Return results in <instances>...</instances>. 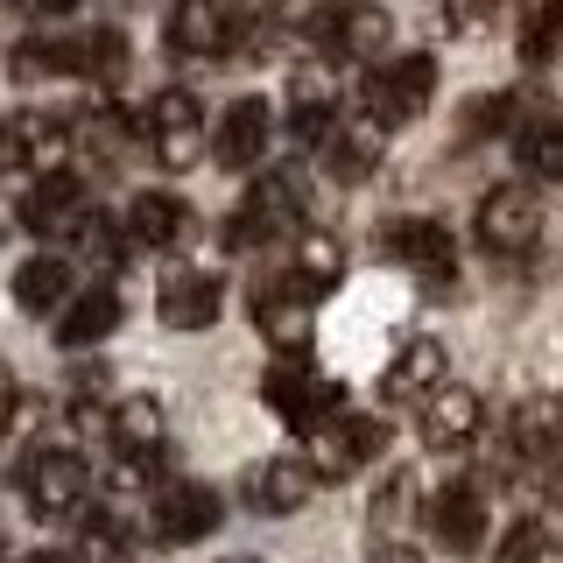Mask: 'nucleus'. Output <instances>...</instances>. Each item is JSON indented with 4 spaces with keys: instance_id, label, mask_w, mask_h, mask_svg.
I'll use <instances>...</instances> for the list:
<instances>
[{
    "instance_id": "nucleus-43",
    "label": "nucleus",
    "mask_w": 563,
    "mask_h": 563,
    "mask_svg": "<svg viewBox=\"0 0 563 563\" xmlns=\"http://www.w3.org/2000/svg\"><path fill=\"white\" fill-rule=\"evenodd\" d=\"M233 563H261V556H233Z\"/></svg>"
},
{
    "instance_id": "nucleus-31",
    "label": "nucleus",
    "mask_w": 563,
    "mask_h": 563,
    "mask_svg": "<svg viewBox=\"0 0 563 563\" xmlns=\"http://www.w3.org/2000/svg\"><path fill=\"white\" fill-rule=\"evenodd\" d=\"M78 78H92V85H120V78H128V35H120V29L78 35Z\"/></svg>"
},
{
    "instance_id": "nucleus-7",
    "label": "nucleus",
    "mask_w": 563,
    "mask_h": 563,
    "mask_svg": "<svg viewBox=\"0 0 563 563\" xmlns=\"http://www.w3.org/2000/svg\"><path fill=\"white\" fill-rule=\"evenodd\" d=\"M380 246L409 268L430 296H451V282H457V240H451V225H437V219H387L380 225Z\"/></svg>"
},
{
    "instance_id": "nucleus-15",
    "label": "nucleus",
    "mask_w": 563,
    "mask_h": 563,
    "mask_svg": "<svg viewBox=\"0 0 563 563\" xmlns=\"http://www.w3.org/2000/svg\"><path fill=\"white\" fill-rule=\"evenodd\" d=\"M163 43L176 49V57L225 64V57H233V22L219 14V0H169V14H163Z\"/></svg>"
},
{
    "instance_id": "nucleus-4",
    "label": "nucleus",
    "mask_w": 563,
    "mask_h": 563,
    "mask_svg": "<svg viewBox=\"0 0 563 563\" xmlns=\"http://www.w3.org/2000/svg\"><path fill=\"white\" fill-rule=\"evenodd\" d=\"M472 240L486 261H528L542 246V198L528 184H493L472 211Z\"/></svg>"
},
{
    "instance_id": "nucleus-34",
    "label": "nucleus",
    "mask_w": 563,
    "mask_h": 563,
    "mask_svg": "<svg viewBox=\"0 0 563 563\" xmlns=\"http://www.w3.org/2000/svg\"><path fill=\"white\" fill-rule=\"evenodd\" d=\"M409 507H416V472H409V465H395V472L380 479V493H374V536L401 528V521H409Z\"/></svg>"
},
{
    "instance_id": "nucleus-19",
    "label": "nucleus",
    "mask_w": 563,
    "mask_h": 563,
    "mask_svg": "<svg viewBox=\"0 0 563 563\" xmlns=\"http://www.w3.org/2000/svg\"><path fill=\"white\" fill-rule=\"evenodd\" d=\"M268 134H275V106L268 99H233L219 113V128H211V155H219V169H254L261 155H268Z\"/></svg>"
},
{
    "instance_id": "nucleus-30",
    "label": "nucleus",
    "mask_w": 563,
    "mask_h": 563,
    "mask_svg": "<svg viewBox=\"0 0 563 563\" xmlns=\"http://www.w3.org/2000/svg\"><path fill=\"white\" fill-rule=\"evenodd\" d=\"M303 289H339V275H345V246L331 240V233H296V268H289Z\"/></svg>"
},
{
    "instance_id": "nucleus-28",
    "label": "nucleus",
    "mask_w": 563,
    "mask_h": 563,
    "mask_svg": "<svg viewBox=\"0 0 563 563\" xmlns=\"http://www.w3.org/2000/svg\"><path fill=\"white\" fill-rule=\"evenodd\" d=\"M14 78L35 85V78H78V35H29L14 43Z\"/></svg>"
},
{
    "instance_id": "nucleus-37",
    "label": "nucleus",
    "mask_w": 563,
    "mask_h": 563,
    "mask_svg": "<svg viewBox=\"0 0 563 563\" xmlns=\"http://www.w3.org/2000/svg\"><path fill=\"white\" fill-rule=\"evenodd\" d=\"M14 416H22V387H14V374L0 366V437L14 430Z\"/></svg>"
},
{
    "instance_id": "nucleus-20",
    "label": "nucleus",
    "mask_w": 563,
    "mask_h": 563,
    "mask_svg": "<svg viewBox=\"0 0 563 563\" xmlns=\"http://www.w3.org/2000/svg\"><path fill=\"white\" fill-rule=\"evenodd\" d=\"M317 163H324L331 184H366V176L380 169V128H374V120L360 128V120L339 113V128L317 141Z\"/></svg>"
},
{
    "instance_id": "nucleus-24",
    "label": "nucleus",
    "mask_w": 563,
    "mask_h": 563,
    "mask_svg": "<svg viewBox=\"0 0 563 563\" xmlns=\"http://www.w3.org/2000/svg\"><path fill=\"white\" fill-rule=\"evenodd\" d=\"M70 261L64 254H29L22 268H14V303L35 310V317H49V310H64L70 303Z\"/></svg>"
},
{
    "instance_id": "nucleus-42",
    "label": "nucleus",
    "mask_w": 563,
    "mask_h": 563,
    "mask_svg": "<svg viewBox=\"0 0 563 563\" xmlns=\"http://www.w3.org/2000/svg\"><path fill=\"white\" fill-rule=\"evenodd\" d=\"M240 8H246V14H268V8H275V0H240Z\"/></svg>"
},
{
    "instance_id": "nucleus-27",
    "label": "nucleus",
    "mask_w": 563,
    "mask_h": 563,
    "mask_svg": "<svg viewBox=\"0 0 563 563\" xmlns=\"http://www.w3.org/2000/svg\"><path fill=\"white\" fill-rule=\"evenodd\" d=\"M70 233V254L92 261L99 275H120V261H128V219H106V211H78V219L64 225Z\"/></svg>"
},
{
    "instance_id": "nucleus-25",
    "label": "nucleus",
    "mask_w": 563,
    "mask_h": 563,
    "mask_svg": "<svg viewBox=\"0 0 563 563\" xmlns=\"http://www.w3.org/2000/svg\"><path fill=\"white\" fill-rule=\"evenodd\" d=\"M331 128H339V92H331L317 70H296V85H289V134L303 141V148H317Z\"/></svg>"
},
{
    "instance_id": "nucleus-6",
    "label": "nucleus",
    "mask_w": 563,
    "mask_h": 563,
    "mask_svg": "<svg viewBox=\"0 0 563 563\" xmlns=\"http://www.w3.org/2000/svg\"><path fill=\"white\" fill-rule=\"evenodd\" d=\"M22 500H29V515L35 521H70L85 507V486H92V465H85L78 451H64V444H43V451H29L22 457Z\"/></svg>"
},
{
    "instance_id": "nucleus-23",
    "label": "nucleus",
    "mask_w": 563,
    "mask_h": 563,
    "mask_svg": "<svg viewBox=\"0 0 563 563\" xmlns=\"http://www.w3.org/2000/svg\"><path fill=\"white\" fill-rule=\"evenodd\" d=\"M106 444L113 451H163L169 416L155 409V395H120L113 409H106Z\"/></svg>"
},
{
    "instance_id": "nucleus-38",
    "label": "nucleus",
    "mask_w": 563,
    "mask_h": 563,
    "mask_svg": "<svg viewBox=\"0 0 563 563\" xmlns=\"http://www.w3.org/2000/svg\"><path fill=\"white\" fill-rule=\"evenodd\" d=\"M8 169H29V163H22V128L0 120V176H8Z\"/></svg>"
},
{
    "instance_id": "nucleus-10",
    "label": "nucleus",
    "mask_w": 563,
    "mask_h": 563,
    "mask_svg": "<svg viewBox=\"0 0 563 563\" xmlns=\"http://www.w3.org/2000/svg\"><path fill=\"white\" fill-rule=\"evenodd\" d=\"M387 35H395V22H387V8H374V0H331L310 22V43L324 57H380Z\"/></svg>"
},
{
    "instance_id": "nucleus-22",
    "label": "nucleus",
    "mask_w": 563,
    "mask_h": 563,
    "mask_svg": "<svg viewBox=\"0 0 563 563\" xmlns=\"http://www.w3.org/2000/svg\"><path fill=\"white\" fill-rule=\"evenodd\" d=\"M120 317H128V303H120V289H113V282H99V289H78V296L64 303V317H57V339L85 352V345L113 339V331H120Z\"/></svg>"
},
{
    "instance_id": "nucleus-29",
    "label": "nucleus",
    "mask_w": 563,
    "mask_h": 563,
    "mask_svg": "<svg viewBox=\"0 0 563 563\" xmlns=\"http://www.w3.org/2000/svg\"><path fill=\"white\" fill-rule=\"evenodd\" d=\"M515 155H521V169L536 176V184H563V113L528 120L521 141H515Z\"/></svg>"
},
{
    "instance_id": "nucleus-17",
    "label": "nucleus",
    "mask_w": 563,
    "mask_h": 563,
    "mask_svg": "<svg viewBox=\"0 0 563 563\" xmlns=\"http://www.w3.org/2000/svg\"><path fill=\"white\" fill-rule=\"evenodd\" d=\"M85 211V176L78 169H43L35 184L22 190V205H14V225L22 233H43V240H57L70 219Z\"/></svg>"
},
{
    "instance_id": "nucleus-5",
    "label": "nucleus",
    "mask_w": 563,
    "mask_h": 563,
    "mask_svg": "<svg viewBox=\"0 0 563 563\" xmlns=\"http://www.w3.org/2000/svg\"><path fill=\"white\" fill-rule=\"evenodd\" d=\"M134 128H141V141H148V155L163 169H190L205 155V106H198L190 85H163V92L134 113Z\"/></svg>"
},
{
    "instance_id": "nucleus-9",
    "label": "nucleus",
    "mask_w": 563,
    "mask_h": 563,
    "mask_svg": "<svg viewBox=\"0 0 563 563\" xmlns=\"http://www.w3.org/2000/svg\"><path fill=\"white\" fill-rule=\"evenodd\" d=\"M317 457H310V472H317V486H339V479H352V472H366L374 457L387 451V422L380 416H331L324 430H317V444H310Z\"/></svg>"
},
{
    "instance_id": "nucleus-36",
    "label": "nucleus",
    "mask_w": 563,
    "mask_h": 563,
    "mask_svg": "<svg viewBox=\"0 0 563 563\" xmlns=\"http://www.w3.org/2000/svg\"><path fill=\"white\" fill-rule=\"evenodd\" d=\"M507 120H515V92H486V99H472L465 134H472V141H479V134H500Z\"/></svg>"
},
{
    "instance_id": "nucleus-3",
    "label": "nucleus",
    "mask_w": 563,
    "mask_h": 563,
    "mask_svg": "<svg viewBox=\"0 0 563 563\" xmlns=\"http://www.w3.org/2000/svg\"><path fill=\"white\" fill-rule=\"evenodd\" d=\"M360 99H366V120L387 134V128H409V120L430 113V99H437V57L430 49H401V57H387L366 70V85H360Z\"/></svg>"
},
{
    "instance_id": "nucleus-11",
    "label": "nucleus",
    "mask_w": 563,
    "mask_h": 563,
    "mask_svg": "<svg viewBox=\"0 0 563 563\" xmlns=\"http://www.w3.org/2000/svg\"><path fill=\"white\" fill-rule=\"evenodd\" d=\"M219 521H225V500L205 479H169L163 493H155V542H169V550L205 542Z\"/></svg>"
},
{
    "instance_id": "nucleus-26",
    "label": "nucleus",
    "mask_w": 563,
    "mask_h": 563,
    "mask_svg": "<svg viewBox=\"0 0 563 563\" xmlns=\"http://www.w3.org/2000/svg\"><path fill=\"white\" fill-rule=\"evenodd\" d=\"M134 556V528L120 507H78V556L70 563H128Z\"/></svg>"
},
{
    "instance_id": "nucleus-40",
    "label": "nucleus",
    "mask_w": 563,
    "mask_h": 563,
    "mask_svg": "<svg viewBox=\"0 0 563 563\" xmlns=\"http://www.w3.org/2000/svg\"><path fill=\"white\" fill-rule=\"evenodd\" d=\"M29 8H35V14H70L78 0H29Z\"/></svg>"
},
{
    "instance_id": "nucleus-21",
    "label": "nucleus",
    "mask_w": 563,
    "mask_h": 563,
    "mask_svg": "<svg viewBox=\"0 0 563 563\" xmlns=\"http://www.w3.org/2000/svg\"><path fill=\"white\" fill-rule=\"evenodd\" d=\"M437 387H444V345L437 339H401V352L380 374V395L387 401H422V395H437Z\"/></svg>"
},
{
    "instance_id": "nucleus-14",
    "label": "nucleus",
    "mask_w": 563,
    "mask_h": 563,
    "mask_svg": "<svg viewBox=\"0 0 563 563\" xmlns=\"http://www.w3.org/2000/svg\"><path fill=\"white\" fill-rule=\"evenodd\" d=\"M430 536L444 542L451 556H479L486 550V493L472 479H451L430 493Z\"/></svg>"
},
{
    "instance_id": "nucleus-2",
    "label": "nucleus",
    "mask_w": 563,
    "mask_h": 563,
    "mask_svg": "<svg viewBox=\"0 0 563 563\" xmlns=\"http://www.w3.org/2000/svg\"><path fill=\"white\" fill-rule=\"evenodd\" d=\"M261 401H268L289 430H303V437H317L331 416H345V387L331 374H317L303 352H282L268 374H261Z\"/></svg>"
},
{
    "instance_id": "nucleus-8",
    "label": "nucleus",
    "mask_w": 563,
    "mask_h": 563,
    "mask_svg": "<svg viewBox=\"0 0 563 563\" xmlns=\"http://www.w3.org/2000/svg\"><path fill=\"white\" fill-rule=\"evenodd\" d=\"M246 310H254L261 339H268L275 352H310V331H317V289H303L296 275H268V282H254Z\"/></svg>"
},
{
    "instance_id": "nucleus-18",
    "label": "nucleus",
    "mask_w": 563,
    "mask_h": 563,
    "mask_svg": "<svg viewBox=\"0 0 563 563\" xmlns=\"http://www.w3.org/2000/svg\"><path fill=\"white\" fill-rule=\"evenodd\" d=\"M225 310V282L205 275V268H176L163 289H155V317H163L169 331H211Z\"/></svg>"
},
{
    "instance_id": "nucleus-16",
    "label": "nucleus",
    "mask_w": 563,
    "mask_h": 563,
    "mask_svg": "<svg viewBox=\"0 0 563 563\" xmlns=\"http://www.w3.org/2000/svg\"><path fill=\"white\" fill-rule=\"evenodd\" d=\"M128 240L155 246V254H184L198 240V211H190V198H176V190H141L128 205Z\"/></svg>"
},
{
    "instance_id": "nucleus-13",
    "label": "nucleus",
    "mask_w": 563,
    "mask_h": 563,
    "mask_svg": "<svg viewBox=\"0 0 563 563\" xmlns=\"http://www.w3.org/2000/svg\"><path fill=\"white\" fill-rule=\"evenodd\" d=\"M416 430H422V444L444 451V457L451 451H472V444H479V430H486V401L472 395V387L444 380L437 395H422V422H416Z\"/></svg>"
},
{
    "instance_id": "nucleus-41",
    "label": "nucleus",
    "mask_w": 563,
    "mask_h": 563,
    "mask_svg": "<svg viewBox=\"0 0 563 563\" xmlns=\"http://www.w3.org/2000/svg\"><path fill=\"white\" fill-rule=\"evenodd\" d=\"M22 563H70V556H57V550H29Z\"/></svg>"
},
{
    "instance_id": "nucleus-32",
    "label": "nucleus",
    "mask_w": 563,
    "mask_h": 563,
    "mask_svg": "<svg viewBox=\"0 0 563 563\" xmlns=\"http://www.w3.org/2000/svg\"><path fill=\"white\" fill-rule=\"evenodd\" d=\"M550 556H556V521H542V515H521L500 536V550H493V563H550Z\"/></svg>"
},
{
    "instance_id": "nucleus-35",
    "label": "nucleus",
    "mask_w": 563,
    "mask_h": 563,
    "mask_svg": "<svg viewBox=\"0 0 563 563\" xmlns=\"http://www.w3.org/2000/svg\"><path fill=\"white\" fill-rule=\"evenodd\" d=\"M163 472V451H113L106 457V493H141Z\"/></svg>"
},
{
    "instance_id": "nucleus-39",
    "label": "nucleus",
    "mask_w": 563,
    "mask_h": 563,
    "mask_svg": "<svg viewBox=\"0 0 563 563\" xmlns=\"http://www.w3.org/2000/svg\"><path fill=\"white\" fill-rule=\"evenodd\" d=\"M374 563H422L409 542H374Z\"/></svg>"
},
{
    "instance_id": "nucleus-33",
    "label": "nucleus",
    "mask_w": 563,
    "mask_h": 563,
    "mask_svg": "<svg viewBox=\"0 0 563 563\" xmlns=\"http://www.w3.org/2000/svg\"><path fill=\"white\" fill-rule=\"evenodd\" d=\"M521 57L528 64L563 57V0H536V14H528V29H521Z\"/></svg>"
},
{
    "instance_id": "nucleus-12",
    "label": "nucleus",
    "mask_w": 563,
    "mask_h": 563,
    "mask_svg": "<svg viewBox=\"0 0 563 563\" xmlns=\"http://www.w3.org/2000/svg\"><path fill=\"white\" fill-rule=\"evenodd\" d=\"M310 493H317V472H310V457H261V465H246V479H240V507L246 515H296V507H310Z\"/></svg>"
},
{
    "instance_id": "nucleus-1",
    "label": "nucleus",
    "mask_w": 563,
    "mask_h": 563,
    "mask_svg": "<svg viewBox=\"0 0 563 563\" xmlns=\"http://www.w3.org/2000/svg\"><path fill=\"white\" fill-rule=\"evenodd\" d=\"M296 225H303V176L296 169H261L254 190L240 198V211L219 225V246L225 254H254V246L296 233Z\"/></svg>"
}]
</instances>
